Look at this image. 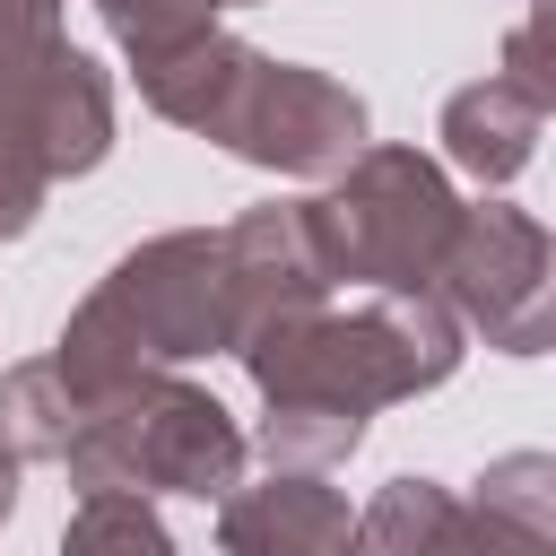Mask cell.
Here are the masks:
<instances>
[{"label": "cell", "mask_w": 556, "mask_h": 556, "mask_svg": "<svg viewBox=\"0 0 556 556\" xmlns=\"http://www.w3.org/2000/svg\"><path fill=\"white\" fill-rule=\"evenodd\" d=\"M469 495H478L486 513H504V521H521L530 539L556 547V452H495V460L478 469Z\"/></svg>", "instance_id": "cell-16"}, {"label": "cell", "mask_w": 556, "mask_h": 556, "mask_svg": "<svg viewBox=\"0 0 556 556\" xmlns=\"http://www.w3.org/2000/svg\"><path fill=\"white\" fill-rule=\"evenodd\" d=\"M443 304L495 356H547L556 348V226H539L530 208L495 191L469 200L443 261Z\"/></svg>", "instance_id": "cell-6"}, {"label": "cell", "mask_w": 556, "mask_h": 556, "mask_svg": "<svg viewBox=\"0 0 556 556\" xmlns=\"http://www.w3.org/2000/svg\"><path fill=\"white\" fill-rule=\"evenodd\" d=\"M78 426H87V400L70 391V374H61L52 356L0 374V443H9L17 460H70Z\"/></svg>", "instance_id": "cell-12"}, {"label": "cell", "mask_w": 556, "mask_h": 556, "mask_svg": "<svg viewBox=\"0 0 556 556\" xmlns=\"http://www.w3.org/2000/svg\"><path fill=\"white\" fill-rule=\"evenodd\" d=\"M43 191H52V174H43V165L0 130V243H17V235L43 217Z\"/></svg>", "instance_id": "cell-20"}, {"label": "cell", "mask_w": 556, "mask_h": 556, "mask_svg": "<svg viewBox=\"0 0 556 556\" xmlns=\"http://www.w3.org/2000/svg\"><path fill=\"white\" fill-rule=\"evenodd\" d=\"M339 287L330 243H321V208L313 200H261L226 226V313H235V348H252L278 321L321 313Z\"/></svg>", "instance_id": "cell-7"}, {"label": "cell", "mask_w": 556, "mask_h": 556, "mask_svg": "<svg viewBox=\"0 0 556 556\" xmlns=\"http://www.w3.org/2000/svg\"><path fill=\"white\" fill-rule=\"evenodd\" d=\"M252 434L226 417L217 391L182 374H139L104 400H87V426L70 443V486L78 495H200L226 504L243 486Z\"/></svg>", "instance_id": "cell-3"}, {"label": "cell", "mask_w": 556, "mask_h": 556, "mask_svg": "<svg viewBox=\"0 0 556 556\" xmlns=\"http://www.w3.org/2000/svg\"><path fill=\"white\" fill-rule=\"evenodd\" d=\"M61 556H174V530L156 521V495H78Z\"/></svg>", "instance_id": "cell-14"}, {"label": "cell", "mask_w": 556, "mask_h": 556, "mask_svg": "<svg viewBox=\"0 0 556 556\" xmlns=\"http://www.w3.org/2000/svg\"><path fill=\"white\" fill-rule=\"evenodd\" d=\"M321 243L339 287H374V295H443V261L460 235V191L426 148H391L374 139L321 200Z\"/></svg>", "instance_id": "cell-4"}, {"label": "cell", "mask_w": 556, "mask_h": 556, "mask_svg": "<svg viewBox=\"0 0 556 556\" xmlns=\"http://www.w3.org/2000/svg\"><path fill=\"white\" fill-rule=\"evenodd\" d=\"M96 17H104V35L139 61V52H165V43H182V35H208V26H217V0H96Z\"/></svg>", "instance_id": "cell-17"}, {"label": "cell", "mask_w": 556, "mask_h": 556, "mask_svg": "<svg viewBox=\"0 0 556 556\" xmlns=\"http://www.w3.org/2000/svg\"><path fill=\"white\" fill-rule=\"evenodd\" d=\"M17 469H26V460H17V452H9V443H0V521H9V513H17Z\"/></svg>", "instance_id": "cell-21"}, {"label": "cell", "mask_w": 556, "mask_h": 556, "mask_svg": "<svg viewBox=\"0 0 556 556\" xmlns=\"http://www.w3.org/2000/svg\"><path fill=\"white\" fill-rule=\"evenodd\" d=\"M495 61H504L495 78H513L539 113H556V0H530V9H521V26L504 35V52H495Z\"/></svg>", "instance_id": "cell-18"}, {"label": "cell", "mask_w": 556, "mask_h": 556, "mask_svg": "<svg viewBox=\"0 0 556 556\" xmlns=\"http://www.w3.org/2000/svg\"><path fill=\"white\" fill-rule=\"evenodd\" d=\"M356 443H365V417H339V408H261V434H252L269 469H304V478L339 469Z\"/></svg>", "instance_id": "cell-15"}, {"label": "cell", "mask_w": 556, "mask_h": 556, "mask_svg": "<svg viewBox=\"0 0 556 556\" xmlns=\"http://www.w3.org/2000/svg\"><path fill=\"white\" fill-rule=\"evenodd\" d=\"M235 356V313H226V226H174L130 243L87 304L61 321L52 365L70 374L78 400H104L139 374H182L191 356Z\"/></svg>", "instance_id": "cell-1"}, {"label": "cell", "mask_w": 556, "mask_h": 556, "mask_svg": "<svg viewBox=\"0 0 556 556\" xmlns=\"http://www.w3.org/2000/svg\"><path fill=\"white\" fill-rule=\"evenodd\" d=\"M443 556H556V547H547V539H530L521 521L486 513L478 495H460V513H452V539H443Z\"/></svg>", "instance_id": "cell-19"}, {"label": "cell", "mask_w": 556, "mask_h": 556, "mask_svg": "<svg viewBox=\"0 0 556 556\" xmlns=\"http://www.w3.org/2000/svg\"><path fill=\"white\" fill-rule=\"evenodd\" d=\"M217 9H252V0H217Z\"/></svg>", "instance_id": "cell-22"}, {"label": "cell", "mask_w": 556, "mask_h": 556, "mask_svg": "<svg viewBox=\"0 0 556 556\" xmlns=\"http://www.w3.org/2000/svg\"><path fill=\"white\" fill-rule=\"evenodd\" d=\"M243 61H252V43L226 35V26H208V35H182V43H165V52H139L130 70H139L148 113H165L174 130H200V139H208V122H217L226 87L243 78Z\"/></svg>", "instance_id": "cell-11"}, {"label": "cell", "mask_w": 556, "mask_h": 556, "mask_svg": "<svg viewBox=\"0 0 556 556\" xmlns=\"http://www.w3.org/2000/svg\"><path fill=\"white\" fill-rule=\"evenodd\" d=\"M217 547L226 556H365V513L304 469H269L217 504Z\"/></svg>", "instance_id": "cell-8"}, {"label": "cell", "mask_w": 556, "mask_h": 556, "mask_svg": "<svg viewBox=\"0 0 556 556\" xmlns=\"http://www.w3.org/2000/svg\"><path fill=\"white\" fill-rule=\"evenodd\" d=\"M0 130L52 174V182H70V174H96L104 156H113V78L70 43L9 113H0Z\"/></svg>", "instance_id": "cell-9"}, {"label": "cell", "mask_w": 556, "mask_h": 556, "mask_svg": "<svg viewBox=\"0 0 556 556\" xmlns=\"http://www.w3.org/2000/svg\"><path fill=\"white\" fill-rule=\"evenodd\" d=\"M539 130H547V113L513 78H469V87L443 96V165H460L486 191H504L513 174H530Z\"/></svg>", "instance_id": "cell-10"}, {"label": "cell", "mask_w": 556, "mask_h": 556, "mask_svg": "<svg viewBox=\"0 0 556 556\" xmlns=\"http://www.w3.org/2000/svg\"><path fill=\"white\" fill-rule=\"evenodd\" d=\"M460 495L443 478H391L365 504V556H443Z\"/></svg>", "instance_id": "cell-13"}, {"label": "cell", "mask_w": 556, "mask_h": 556, "mask_svg": "<svg viewBox=\"0 0 556 556\" xmlns=\"http://www.w3.org/2000/svg\"><path fill=\"white\" fill-rule=\"evenodd\" d=\"M208 139L261 174H304V182H339L365 148H374V113L348 78L313 70V61H269L252 52L243 78L226 87Z\"/></svg>", "instance_id": "cell-5"}, {"label": "cell", "mask_w": 556, "mask_h": 556, "mask_svg": "<svg viewBox=\"0 0 556 556\" xmlns=\"http://www.w3.org/2000/svg\"><path fill=\"white\" fill-rule=\"evenodd\" d=\"M460 313L426 287V295H365L348 313H304L261 330L252 348H235V365L252 374L261 408H339V417H374L391 400L443 391L460 374Z\"/></svg>", "instance_id": "cell-2"}]
</instances>
